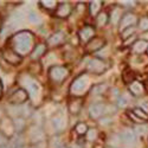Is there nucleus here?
Returning <instances> with one entry per match:
<instances>
[{"label": "nucleus", "instance_id": "a878e982", "mask_svg": "<svg viewBox=\"0 0 148 148\" xmlns=\"http://www.w3.org/2000/svg\"><path fill=\"white\" fill-rule=\"evenodd\" d=\"M75 130H76L77 134H79V135H84V134H87L88 128H87V126H85V123H82V122H81V123H77V125H76Z\"/></svg>", "mask_w": 148, "mask_h": 148}, {"label": "nucleus", "instance_id": "393cba45", "mask_svg": "<svg viewBox=\"0 0 148 148\" xmlns=\"http://www.w3.org/2000/svg\"><path fill=\"white\" fill-rule=\"evenodd\" d=\"M98 136V133L96 129H88L87 134H85V138H87L88 141H95Z\"/></svg>", "mask_w": 148, "mask_h": 148}, {"label": "nucleus", "instance_id": "1a4fd4ad", "mask_svg": "<svg viewBox=\"0 0 148 148\" xmlns=\"http://www.w3.org/2000/svg\"><path fill=\"white\" fill-rule=\"evenodd\" d=\"M104 110H106V106L103 103H94L89 108V114L92 119H98L103 115Z\"/></svg>", "mask_w": 148, "mask_h": 148}, {"label": "nucleus", "instance_id": "6ab92c4d", "mask_svg": "<svg viewBox=\"0 0 148 148\" xmlns=\"http://www.w3.org/2000/svg\"><path fill=\"white\" fill-rule=\"evenodd\" d=\"M122 19V11L120 7H114L112 10V13H110V20L113 24H117L119 21H121Z\"/></svg>", "mask_w": 148, "mask_h": 148}, {"label": "nucleus", "instance_id": "72a5a7b5", "mask_svg": "<svg viewBox=\"0 0 148 148\" xmlns=\"http://www.w3.org/2000/svg\"><path fill=\"white\" fill-rule=\"evenodd\" d=\"M134 32V27H130L128 31H126V32H123V38H127V37L130 34V33H133Z\"/></svg>", "mask_w": 148, "mask_h": 148}, {"label": "nucleus", "instance_id": "6e6552de", "mask_svg": "<svg viewBox=\"0 0 148 148\" xmlns=\"http://www.w3.org/2000/svg\"><path fill=\"white\" fill-rule=\"evenodd\" d=\"M78 36L82 42H89V40H92L94 39V36H95V30L92 26H84L82 30H79L78 32Z\"/></svg>", "mask_w": 148, "mask_h": 148}, {"label": "nucleus", "instance_id": "f257e3e1", "mask_svg": "<svg viewBox=\"0 0 148 148\" xmlns=\"http://www.w3.org/2000/svg\"><path fill=\"white\" fill-rule=\"evenodd\" d=\"M32 46V36L29 32H20L14 38V47L18 53H27Z\"/></svg>", "mask_w": 148, "mask_h": 148}, {"label": "nucleus", "instance_id": "ddd939ff", "mask_svg": "<svg viewBox=\"0 0 148 148\" xmlns=\"http://www.w3.org/2000/svg\"><path fill=\"white\" fill-rule=\"evenodd\" d=\"M104 45V40L102 38H94L92 40L89 42L88 46H87V50L89 52H94V51H97Z\"/></svg>", "mask_w": 148, "mask_h": 148}, {"label": "nucleus", "instance_id": "b1692460", "mask_svg": "<svg viewBox=\"0 0 148 148\" xmlns=\"http://www.w3.org/2000/svg\"><path fill=\"white\" fill-rule=\"evenodd\" d=\"M107 21H108V16L106 13H100L96 18V24H97V26H100V27L104 26Z\"/></svg>", "mask_w": 148, "mask_h": 148}, {"label": "nucleus", "instance_id": "f3484780", "mask_svg": "<svg viewBox=\"0 0 148 148\" xmlns=\"http://www.w3.org/2000/svg\"><path fill=\"white\" fill-rule=\"evenodd\" d=\"M52 126L56 130H60L65 127V119L63 117V115H57L52 119Z\"/></svg>", "mask_w": 148, "mask_h": 148}, {"label": "nucleus", "instance_id": "bb28decb", "mask_svg": "<svg viewBox=\"0 0 148 148\" xmlns=\"http://www.w3.org/2000/svg\"><path fill=\"white\" fill-rule=\"evenodd\" d=\"M139 27H140V30L143 31V32L148 31V18H147V17H143V18H141V19L139 20Z\"/></svg>", "mask_w": 148, "mask_h": 148}, {"label": "nucleus", "instance_id": "cd10ccee", "mask_svg": "<svg viewBox=\"0 0 148 148\" xmlns=\"http://www.w3.org/2000/svg\"><path fill=\"white\" fill-rule=\"evenodd\" d=\"M29 89H30V91H31L33 95H36L37 92L39 91V84L36 83V82H31V83L29 84Z\"/></svg>", "mask_w": 148, "mask_h": 148}, {"label": "nucleus", "instance_id": "4468645a", "mask_svg": "<svg viewBox=\"0 0 148 148\" xmlns=\"http://www.w3.org/2000/svg\"><path fill=\"white\" fill-rule=\"evenodd\" d=\"M147 50H148V42L147 40L140 39L133 44V52H135V53H142Z\"/></svg>", "mask_w": 148, "mask_h": 148}, {"label": "nucleus", "instance_id": "7c9ffc66", "mask_svg": "<svg viewBox=\"0 0 148 148\" xmlns=\"http://www.w3.org/2000/svg\"><path fill=\"white\" fill-rule=\"evenodd\" d=\"M136 130H138V133H139V134L143 135V134H146V133H147L148 127H147L146 125H141V126H138V127H136Z\"/></svg>", "mask_w": 148, "mask_h": 148}, {"label": "nucleus", "instance_id": "0eeeda50", "mask_svg": "<svg viewBox=\"0 0 148 148\" xmlns=\"http://www.w3.org/2000/svg\"><path fill=\"white\" fill-rule=\"evenodd\" d=\"M14 123L11 122V120H8L7 117L3 119L1 122H0V132H3L5 135H8V136H11L12 134L14 133Z\"/></svg>", "mask_w": 148, "mask_h": 148}, {"label": "nucleus", "instance_id": "f8f14e48", "mask_svg": "<svg viewBox=\"0 0 148 148\" xmlns=\"http://www.w3.org/2000/svg\"><path fill=\"white\" fill-rule=\"evenodd\" d=\"M129 91L134 95V96H141L145 94V87L141 82L138 81H133L129 84Z\"/></svg>", "mask_w": 148, "mask_h": 148}, {"label": "nucleus", "instance_id": "39448f33", "mask_svg": "<svg viewBox=\"0 0 148 148\" xmlns=\"http://www.w3.org/2000/svg\"><path fill=\"white\" fill-rule=\"evenodd\" d=\"M88 69H89V71H91L94 73H101L106 70V63L103 60L98 59V58H94V59L90 60Z\"/></svg>", "mask_w": 148, "mask_h": 148}, {"label": "nucleus", "instance_id": "2eb2a0df", "mask_svg": "<svg viewBox=\"0 0 148 148\" xmlns=\"http://www.w3.org/2000/svg\"><path fill=\"white\" fill-rule=\"evenodd\" d=\"M71 12V8H70V5L68 3H62L58 7H57V11H56V14L57 17L59 18H65L70 14Z\"/></svg>", "mask_w": 148, "mask_h": 148}, {"label": "nucleus", "instance_id": "c756f323", "mask_svg": "<svg viewBox=\"0 0 148 148\" xmlns=\"http://www.w3.org/2000/svg\"><path fill=\"white\" fill-rule=\"evenodd\" d=\"M40 4L43 6H45V7H47V10H53L57 6V3L56 1H42Z\"/></svg>", "mask_w": 148, "mask_h": 148}, {"label": "nucleus", "instance_id": "9d476101", "mask_svg": "<svg viewBox=\"0 0 148 148\" xmlns=\"http://www.w3.org/2000/svg\"><path fill=\"white\" fill-rule=\"evenodd\" d=\"M136 23V17H135L133 13H127L122 17L121 21H120V26H121V30H126L128 27H132V25Z\"/></svg>", "mask_w": 148, "mask_h": 148}, {"label": "nucleus", "instance_id": "9b49d317", "mask_svg": "<svg viewBox=\"0 0 148 148\" xmlns=\"http://www.w3.org/2000/svg\"><path fill=\"white\" fill-rule=\"evenodd\" d=\"M119 138H120V141L125 145H133L135 141H136V135H135V133L132 130L122 132Z\"/></svg>", "mask_w": 148, "mask_h": 148}, {"label": "nucleus", "instance_id": "58836bf2", "mask_svg": "<svg viewBox=\"0 0 148 148\" xmlns=\"http://www.w3.org/2000/svg\"><path fill=\"white\" fill-rule=\"evenodd\" d=\"M147 53H148V50H147Z\"/></svg>", "mask_w": 148, "mask_h": 148}, {"label": "nucleus", "instance_id": "20e7f679", "mask_svg": "<svg viewBox=\"0 0 148 148\" xmlns=\"http://www.w3.org/2000/svg\"><path fill=\"white\" fill-rule=\"evenodd\" d=\"M3 57L10 64H13V65L19 64L21 62V56L18 52L13 51L12 49H5V50L3 51Z\"/></svg>", "mask_w": 148, "mask_h": 148}, {"label": "nucleus", "instance_id": "a211bd4d", "mask_svg": "<svg viewBox=\"0 0 148 148\" xmlns=\"http://www.w3.org/2000/svg\"><path fill=\"white\" fill-rule=\"evenodd\" d=\"M30 138H31L32 141L38 142V141L44 139V133L39 128H32L31 132H30Z\"/></svg>", "mask_w": 148, "mask_h": 148}, {"label": "nucleus", "instance_id": "f03ea898", "mask_svg": "<svg viewBox=\"0 0 148 148\" xmlns=\"http://www.w3.org/2000/svg\"><path fill=\"white\" fill-rule=\"evenodd\" d=\"M89 82H90L89 77L85 76V75L77 77L75 81H73V83L71 84V88H70L71 92L72 94H79V92L85 91L88 88V85H89Z\"/></svg>", "mask_w": 148, "mask_h": 148}, {"label": "nucleus", "instance_id": "f704fd0d", "mask_svg": "<svg viewBox=\"0 0 148 148\" xmlns=\"http://www.w3.org/2000/svg\"><path fill=\"white\" fill-rule=\"evenodd\" d=\"M141 109L143 110L145 113H147V114H148V102H143V103L141 104Z\"/></svg>", "mask_w": 148, "mask_h": 148}, {"label": "nucleus", "instance_id": "c85d7f7f", "mask_svg": "<svg viewBox=\"0 0 148 148\" xmlns=\"http://www.w3.org/2000/svg\"><path fill=\"white\" fill-rule=\"evenodd\" d=\"M24 20V16L20 13V12H18V13H16L13 17H12V21H13L14 24H19Z\"/></svg>", "mask_w": 148, "mask_h": 148}, {"label": "nucleus", "instance_id": "2f4dec72", "mask_svg": "<svg viewBox=\"0 0 148 148\" xmlns=\"http://www.w3.org/2000/svg\"><path fill=\"white\" fill-rule=\"evenodd\" d=\"M29 19H30V21H32V23H37V21H39L38 16L34 14V13H31V14L29 16Z\"/></svg>", "mask_w": 148, "mask_h": 148}, {"label": "nucleus", "instance_id": "4be33fe9", "mask_svg": "<svg viewBox=\"0 0 148 148\" xmlns=\"http://www.w3.org/2000/svg\"><path fill=\"white\" fill-rule=\"evenodd\" d=\"M133 114L136 116L138 119H140L141 121H147V120H148V114L145 113L141 108H135V109L133 110Z\"/></svg>", "mask_w": 148, "mask_h": 148}, {"label": "nucleus", "instance_id": "7ed1b4c3", "mask_svg": "<svg viewBox=\"0 0 148 148\" xmlns=\"http://www.w3.org/2000/svg\"><path fill=\"white\" fill-rule=\"evenodd\" d=\"M69 75V70L65 66H52L50 69V77L53 82H63Z\"/></svg>", "mask_w": 148, "mask_h": 148}, {"label": "nucleus", "instance_id": "e433bc0d", "mask_svg": "<svg viewBox=\"0 0 148 148\" xmlns=\"http://www.w3.org/2000/svg\"><path fill=\"white\" fill-rule=\"evenodd\" d=\"M0 148H8V147H6V146H1V147H0Z\"/></svg>", "mask_w": 148, "mask_h": 148}, {"label": "nucleus", "instance_id": "473e14b6", "mask_svg": "<svg viewBox=\"0 0 148 148\" xmlns=\"http://www.w3.org/2000/svg\"><path fill=\"white\" fill-rule=\"evenodd\" d=\"M126 104H127V100H126V97H125V96L120 97V100H119V106H120V107H125Z\"/></svg>", "mask_w": 148, "mask_h": 148}, {"label": "nucleus", "instance_id": "dca6fc26", "mask_svg": "<svg viewBox=\"0 0 148 148\" xmlns=\"http://www.w3.org/2000/svg\"><path fill=\"white\" fill-rule=\"evenodd\" d=\"M63 40H64V33L59 31V32H56L55 34H52L50 38L47 39V44L50 46H57Z\"/></svg>", "mask_w": 148, "mask_h": 148}, {"label": "nucleus", "instance_id": "4c0bfd02", "mask_svg": "<svg viewBox=\"0 0 148 148\" xmlns=\"http://www.w3.org/2000/svg\"><path fill=\"white\" fill-rule=\"evenodd\" d=\"M0 95H1V87H0Z\"/></svg>", "mask_w": 148, "mask_h": 148}, {"label": "nucleus", "instance_id": "423d86ee", "mask_svg": "<svg viewBox=\"0 0 148 148\" xmlns=\"http://www.w3.org/2000/svg\"><path fill=\"white\" fill-rule=\"evenodd\" d=\"M27 100V92L24 90V89H18L16 90L12 96L10 97V101L13 103V104H21Z\"/></svg>", "mask_w": 148, "mask_h": 148}, {"label": "nucleus", "instance_id": "5701e85b", "mask_svg": "<svg viewBox=\"0 0 148 148\" xmlns=\"http://www.w3.org/2000/svg\"><path fill=\"white\" fill-rule=\"evenodd\" d=\"M101 6H102L101 1H92V3H90V13H91V16H96L98 12H100Z\"/></svg>", "mask_w": 148, "mask_h": 148}, {"label": "nucleus", "instance_id": "412c9836", "mask_svg": "<svg viewBox=\"0 0 148 148\" xmlns=\"http://www.w3.org/2000/svg\"><path fill=\"white\" fill-rule=\"evenodd\" d=\"M81 107H82V101L81 100H75L69 104V110L72 114H77L81 110Z\"/></svg>", "mask_w": 148, "mask_h": 148}, {"label": "nucleus", "instance_id": "aec40b11", "mask_svg": "<svg viewBox=\"0 0 148 148\" xmlns=\"http://www.w3.org/2000/svg\"><path fill=\"white\" fill-rule=\"evenodd\" d=\"M45 51H46L45 45L39 44V45H37V46L33 49V51H32V53H31V57H32L33 59H37V58L42 57V56L45 53Z\"/></svg>", "mask_w": 148, "mask_h": 148}, {"label": "nucleus", "instance_id": "c9c22d12", "mask_svg": "<svg viewBox=\"0 0 148 148\" xmlns=\"http://www.w3.org/2000/svg\"><path fill=\"white\" fill-rule=\"evenodd\" d=\"M4 141H5V138H4V135L0 133V147H1V145L4 143Z\"/></svg>", "mask_w": 148, "mask_h": 148}]
</instances>
